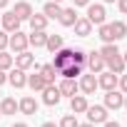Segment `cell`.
I'll return each instance as SVG.
<instances>
[{
  "label": "cell",
  "instance_id": "cell-1",
  "mask_svg": "<svg viewBox=\"0 0 127 127\" xmlns=\"http://www.w3.org/2000/svg\"><path fill=\"white\" fill-rule=\"evenodd\" d=\"M85 112H87V120L92 125H102L107 120V107H102V105H87Z\"/></svg>",
  "mask_w": 127,
  "mask_h": 127
},
{
  "label": "cell",
  "instance_id": "cell-2",
  "mask_svg": "<svg viewBox=\"0 0 127 127\" xmlns=\"http://www.w3.org/2000/svg\"><path fill=\"white\" fill-rule=\"evenodd\" d=\"M8 45H10V50H13V52H23V50L28 47V35H25V32H20V30H15V32H10Z\"/></svg>",
  "mask_w": 127,
  "mask_h": 127
},
{
  "label": "cell",
  "instance_id": "cell-3",
  "mask_svg": "<svg viewBox=\"0 0 127 127\" xmlns=\"http://www.w3.org/2000/svg\"><path fill=\"white\" fill-rule=\"evenodd\" d=\"M72 62V50H67V47H60L57 52H55V60H52V65H55V70L60 72L65 65H70Z\"/></svg>",
  "mask_w": 127,
  "mask_h": 127
},
{
  "label": "cell",
  "instance_id": "cell-4",
  "mask_svg": "<svg viewBox=\"0 0 127 127\" xmlns=\"http://www.w3.org/2000/svg\"><path fill=\"white\" fill-rule=\"evenodd\" d=\"M122 105H125V95L117 92V90H107V95H105V107H107V110H120Z\"/></svg>",
  "mask_w": 127,
  "mask_h": 127
},
{
  "label": "cell",
  "instance_id": "cell-5",
  "mask_svg": "<svg viewBox=\"0 0 127 127\" xmlns=\"http://www.w3.org/2000/svg\"><path fill=\"white\" fill-rule=\"evenodd\" d=\"M105 5H87V20L92 25H102L105 23Z\"/></svg>",
  "mask_w": 127,
  "mask_h": 127
},
{
  "label": "cell",
  "instance_id": "cell-6",
  "mask_svg": "<svg viewBox=\"0 0 127 127\" xmlns=\"http://www.w3.org/2000/svg\"><path fill=\"white\" fill-rule=\"evenodd\" d=\"M85 62H87V67H90V72H92V75H97V72H102V70H105V57H102L100 52H90Z\"/></svg>",
  "mask_w": 127,
  "mask_h": 127
},
{
  "label": "cell",
  "instance_id": "cell-7",
  "mask_svg": "<svg viewBox=\"0 0 127 127\" xmlns=\"http://www.w3.org/2000/svg\"><path fill=\"white\" fill-rule=\"evenodd\" d=\"M20 23H23V20H20L13 10H10V13H5V15H3V20H0V25L5 28V32H15V30H20Z\"/></svg>",
  "mask_w": 127,
  "mask_h": 127
},
{
  "label": "cell",
  "instance_id": "cell-8",
  "mask_svg": "<svg viewBox=\"0 0 127 127\" xmlns=\"http://www.w3.org/2000/svg\"><path fill=\"white\" fill-rule=\"evenodd\" d=\"M117 80H120V77L107 70V72H102V75L97 77V87H102L105 92H107V90H115V87H117Z\"/></svg>",
  "mask_w": 127,
  "mask_h": 127
},
{
  "label": "cell",
  "instance_id": "cell-9",
  "mask_svg": "<svg viewBox=\"0 0 127 127\" xmlns=\"http://www.w3.org/2000/svg\"><path fill=\"white\" fill-rule=\"evenodd\" d=\"M42 100H45V105L55 107V105L62 100V95H60V87H55V85H47V87L42 90Z\"/></svg>",
  "mask_w": 127,
  "mask_h": 127
},
{
  "label": "cell",
  "instance_id": "cell-10",
  "mask_svg": "<svg viewBox=\"0 0 127 127\" xmlns=\"http://www.w3.org/2000/svg\"><path fill=\"white\" fill-rule=\"evenodd\" d=\"M15 65L20 67V70H28V67H35V55H30L28 50H23V52H15Z\"/></svg>",
  "mask_w": 127,
  "mask_h": 127
},
{
  "label": "cell",
  "instance_id": "cell-11",
  "mask_svg": "<svg viewBox=\"0 0 127 127\" xmlns=\"http://www.w3.org/2000/svg\"><path fill=\"white\" fill-rule=\"evenodd\" d=\"M72 28H75V35H77V37H87V35L92 32V23H90L87 18H77Z\"/></svg>",
  "mask_w": 127,
  "mask_h": 127
},
{
  "label": "cell",
  "instance_id": "cell-12",
  "mask_svg": "<svg viewBox=\"0 0 127 127\" xmlns=\"http://www.w3.org/2000/svg\"><path fill=\"white\" fill-rule=\"evenodd\" d=\"M105 67H107L110 72H115V75H122V70H125L127 65H125V60H122V55H115V57L105 60Z\"/></svg>",
  "mask_w": 127,
  "mask_h": 127
},
{
  "label": "cell",
  "instance_id": "cell-13",
  "mask_svg": "<svg viewBox=\"0 0 127 127\" xmlns=\"http://www.w3.org/2000/svg\"><path fill=\"white\" fill-rule=\"evenodd\" d=\"M8 80H10V85H13V87H18V90L28 85V77H25V70H20V67H15V70H13V72L8 75Z\"/></svg>",
  "mask_w": 127,
  "mask_h": 127
},
{
  "label": "cell",
  "instance_id": "cell-14",
  "mask_svg": "<svg viewBox=\"0 0 127 127\" xmlns=\"http://www.w3.org/2000/svg\"><path fill=\"white\" fill-rule=\"evenodd\" d=\"M85 95H92L95 90H97V77L95 75H82V80H80V85H77Z\"/></svg>",
  "mask_w": 127,
  "mask_h": 127
},
{
  "label": "cell",
  "instance_id": "cell-15",
  "mask_svg": "<svg viewBox=\"0 0 127 127\" xmlns=\"http://www.w3.org/2000/svg\"><path fill=\"white\" fill-rule=\"evenodd\" d=\"M18 110H20L23 115H35V112H37V102H35V97H30V95L23 97V100L18 102Z\"/></svg>",
  "mask_w": 127,
  "mask_h": 127
},
{
  "label": "cell",
  "instance_id": "cell-16",
  "mask_svg": "<svg viewBox=\"0 0 127 127\" xmlns=\"http://www.w3.org/2000/svg\"><path fill=\"white\" fill-rule=\"evenodd\" d=\"M45 40H47L45 30H32L28 35V45H32V47H45Z\"/></svg>",
  "mask_w": 127,
  "mask_h": 127
},
{
  "label": "cell",
  "instance_id": "cell-17",
  "mask_svg": "<svg viewBox=\"0 0 127 127\" xmlns=\"http://www.w3.org/2000/svg\"><path fill=\"white\" fill-rule=\"evenodd\" d=\"M62 25H65V28H72L75 25V20H77V13H75V8H65V10H62L60 13V18H57Z\"/></svg>",
  "mask_w": 127,
  "mask_h": 127
},
{
  "label": "cell",
  "instance_id": "cell-18",
  "mask_svg": "<svg viewBox=\"0 0 127 127\" xmlns=\"http://www.w3.org/2000/svg\"><path fill=\"white\" fill-rule=\"evenodd\" d=\"M57 87H60V95H67V97L77 95V82H75V80H70V77H65Z\"/></svg>",
  "mask_w": 127,
  "mask_h": 127
},
{
  "label": "cell",
  "instance_id": "cell-19",
  "mask_svg": "<svg viewBox=\"0 0 127 127\" xmlns=\"http://www.w3.org/2000/svg\"><path fill=\"white\" fill-rule=\"evenodd\" d=\"M13 13H15L20 20H30V15H32V5H30V3H15Z\"/></svg>",
  "mask_w": 127,
  "mask_h": 127
},
{
  "label": "cell",
  "instance_id": "cell-20",
  "mask_svg": "<svg viewBox=\"0 0 127 127\" xmlns=\"http://www.w3.org/2000/svg\"><path fill=\"white\" fill-rule=\"evenodd\" d=\"M70 107H72L75 115L85 112V110H87V100H85V95H72V97H70Z\"/></svg>",
  "mask_w": 127,
  "mask_h": 127
},
{
  "label": "cell",
  "instance_id": "cell-21",
  "mask_svg": "<svg viewBox=\"0 0 127 127\" xmlns=\"http://www.w3.org/2000/svg\"><path fill=\"white\" fill-rule=\"evenodd\" d=\"M60 13H62V8H60V3H52V0H50V3L42 8V15L47 18V20H55V18H60Z\"/></svg>",
  "mask_w": 127,
  "mask_h": 127
},
{
  "label": "cell",
  "instance_id": "cell-22",
  "mask_svg": "<svg viewBox=\"0 0 127 127\" xmlns=\"http://www.w3.org/2000/svg\"><path fill=\"white\" fill-rule=\"evenodd\" d=\"M60 75L62 77H70V80H75L77 75H82V65H75V62H70V65H65L60 70Z\"/></svg>",
  "mask_w": 127,
  "mask_h": 127
},
{
  "label": "cell",
  "instance_id": "cell-23",
  "mask_svg": "<svg viewBox=\"0 0 127 127\" xmlns=\"http://www.w3.org/2000/svg\"><path fill=\"white\" fill-rule=\"evenodd\" d=\"M62 45H65V40H62V35H47V40H45V47L50 50V52H57Z\"/></svg>",
  "mask_w": 127,
  "mask_h": 127
},
{
  "label": "cell",
  "instance_id": "cell-24",
  "mask_svg": "<svg viewBox=\"0 0 127 127\" xmlns=\"http://www.w3.org/2000/svg\"><path fill=\"white\" fill-rule=\"evenodd\" d=\"M28 85H30L32 90H45V87H47V82H45V77L40 75V70H37L35 75H30V77H28Z\"/></svg>",
  "mask_w": 127,
  "mask_h": 127
},
{
  "label": "cell",
  "instance_id": "cell-25",
  "mask_svg": "<svg viewBox=\"0 0 127 127\" xmlns=\"http://www.w3.org/2000/svg\"><path fill=\"white\" fill-rule=\"evenodd\" d=\"M0 112H3V115H15L18 112V102L13 97H5L3 102H0Z\"/></svg>",
  "mask_w": 127,
  "mask_h": 127
},
{
  "label": "cell",
  "instance_id": "cell-26",
  "mask_svg": "<svg viewBox=\"0 0 127 127\" xmlns=\"http://www.w3.org/2000/svg\"><path fill=\"white\" fill-rule=\"evenodd\" d=\"M55 72H57V70H55L52 62H50V65H42V67H40V75L45 77V82H47V85H52V82H55Z\"/></svg>",
  "mask_w": 127,
  "mask_h": 127
},
{
  "label": "cell",
  "instance_id": "cell-27",
  "mask_svg": "<svg viewBox=\"0 0 127 127\" xmlns=\"http://www.w3.org/2000/svg\"><path fill=\"white\" fill-rule=\"evenodd\" d=\"M30 28H32V30H45V28H47V18L32 13V15H30Z\"/></svg>",
  "mask_w": 127,
  "mask_h": 127
},
{
  "label": "cell",
  "instance_id": "cell-28",
  "mask_svg": "<svg viewBox=\"0 0 127 127\" xmlns=\"http://www.w3.org/2000/svg\"><path fill=\"white\" fill-rule=\"evenodd\" d=\"M110 28H112V35H115V40H122V37H125V32H127V25H125L122 20H115V23H110Z\"/></svg>",
  "mask_w": 127,
  "mask_h": 127
},
{
  "label": "cell",
  "instance_id": "cell-29",
  "mask_svg": "<svg viewBox=\"0 0 127 127\" xmlns=\"http://www.w3.org/2000/svg\"><path fill=\"white\" fill-rule=\"evenodd\" d=\"M100 55H102L105 60H110V57L120 55V50H117V45H115V42H105V45H102V50H100Z\"/></svg>",
  "mask_w": 127,
  "mask_h": 127
},
{
  "label": "cell",
  "instance_id": "cell-30",
  "mask_svg": "<svg viewBox=\"0 0 127 127\" xmlns=\"http://www.w3.org/2000/svg\"><path fill=\"white\" fill-rule=\"evenodd\" d=\"M100 40H102V42H115V35H112V28H110L107 23H102V25H100Z\"/></svg>",
  "mask_w": 127,
  "mask_h": 127
},
{
  "label": "cell",
  "instance_id": "cell-31",
  "mask_svg": "<svg viewBox=\"0 0 127 127\" xmlns=\"http://www.w3.org/2000/svg\"><path fill=\"white\" fill-rule=\"evenodd\" d=\"M13 55H8L5 50H0V70H8V67H13Z\"/></svg>",
  "mask_w": 127,
  "mask_h": 127
},
{
  "label": "cell",
  "instance_id": "cell-32",
  "mask_svg": "<svg viewBox=\"0 0 127 127\" xmlns=\"http://www.w3.org/2000/svg\"><path fill=\"white\" fill-rule=\"evenodd\" d=\"M77 125H80V122H77L75 115H65V117L60 120V127H77Z\"/></svg>",
  "mask_w": 127,
  "mask_h": 127
},
{
  "label": "cell",
  "instance_id": "cell-33",
  "mask_svg": "<svg viewBox=\"0 0 127 127\" xmlns=\"http://www.w3.org/2000/svg\"><path fill=\"white\" fill-rule=\"evenodd\" d=\"M85 60H87V55L82 50H72V62H75V65H82Z\"/></svg>",
  "mask_w": 127,
  "mask_h": 127
},
{
  "label": "cell",
  "instance_id": "cell-34",
  "mask_svg": "<svg viewBox=\"0 0 127 127\" xmlns=\"http://www.w3.org/2000/svg\"><path fill=\"white\" fill-rule=\"evenodd\" d=\"M8 40H10L8 32H0V50H5V47H8Z\"/></svg>",
  "mask_w": 127,
  "mask_h": 127
},
{
  "label": "cell",
  "instance_id": "cell-35",
  "mask_svg": "<svg viewBox=\"0 0 127 127\" xmlns=\"http://www.w3.org/2000/svg\"><path fill=\"white\" fill-rule=\"evenodd\" d=\"M117 85L122 87V92H127V75H122V77L117 80Z\"/></svg>",
  "mask_w": 127,
  "mask_h": 127
},
{
  "label": "cell",
  "instance_id": "cell-36",
  "mask_svg": "<svg viewBox=\"0 0 127 127\" xmlns=\"http://www.w3.org/2000/svg\"><path fill=\"white\" fill-rule=\"evenodd\" d=\"M117 5H120V10L127 15V0H117Z\"/></svg>",
  "mask_w": 127,
  "mask_h": 127
},
{
  "label": "cell",
  "instance_id": "cell-37",
  "mask_svg": "<svg viewBox=\"0 0 127 127\" xmlns=\"http://www.w3.org/2000/svg\"><path fill=\"white\" fill-rule=\"evenodd\" d=\"M102 125H105V127H120V125H117V122H110V120H105V122H102Z\"/></svg>",
  "mask_w": 127,
  "mask_h": 127
},
{
  "label": "cell",
  "instance_id": "cell-38",
  "mask_svg": "<svg viewBox=\"0 0 127 127\" xmlns=\"http://www.w3.org/2000/svg\"><path fill=\"white\" fill-rule=\"evenodd\" d=\"M77 5H90V0H75V8Z\"/></svg>",
  "mask_w": 127,
  "mask_h": 127
},
{
  "label": "cell",
  "instance_id": "cell-39",
  "mask_svg": "<svg viewBox=\"0 0 127 127\" xmlns=\"http://www.w3.org/2000/svg\"><path fill=\"white\" fill-rule=\"evenodd\" d=\"M5 80H8V75H5V70H0V85H3Z\"/></svg>",
  "mask_w": 127,
  "mask_h": 127
},
{
  "label": "cell",
  "instance_id": "cell-40",
  "mask_svg": "<svg viewBox=\"0 0 127 127\" xmlns=\"http://www.w3.org/2000/svg\"><path fill=\"white\" fill-rule=\"evenodd\" d=\"M42 127H60V125H55V122H45Z\"/></svg>",
  "mask_w": 127,
  "mask_h": 127
},
{
  "label": "cell",
  "instance_id": "cell-41",
  "mask_svg": "<svg viewBox=\"0 0 127 127\" xmlns=\"http://www.w3.org/2000/svg\"><path fill=\"white\" fill-rule=\"evenodd\" d=\"M13 127H28V125H25V122H15Z\"/></svg>",
  "mask_w": 127,
  "mask_h": 127
},
{
  "label": "cell",
  "instance_id": "cell-42",
  "mask_svg": "<svg viewBox=\"0 0 127 127\" xmlns=\"http://www.w3.org/2000/svg\"><path fill=\"white\" fill-rule=\"evenodd\" d=\"M77 127H95V125H92V122H87V125H77Z\"/></svg>",
  "mask_w": 127,
  "mask_h": 127
},
{
  "label": "cell",
  "instance_id": "cell-43",
  "mask_svg": "<svg viewBox=\"0 0 127 127\" xmlns=\"http://www.w3.org/2000/svg\"><path fill=\"white\" fill-rule=\"evenodd\" d=\"M8 5V0H0V8H5Z\"/></svg>",
  "mask_w": 127,
  "mask_h": 127
},
{
  "label": "cell",
  "instance_id": "cell-44",
  "mask_svg": "<svg viewBox=\"0 0 127 127\" xmlns=\"http://www.w3.org/2000/svg\"><path fill=\"white\" fill-rule=\"evenodd\" d=\"M122 60H125V65H127V52H125V55H122Z\"/></svg>",
  "mask_w": 127,
  "mask_h": 127
},
{
  "label": "cell",
  "instance_id": "cell-45",
  "mask_svg": "<svg viewBox=\"0 0 127 127\" xmlns=\"http://www.w3.org/2000/svg\"><path fill=\"white\" fill-rule=\"evenodd\" d=\"M122 107H127V92H125V105H122Z\"/></svg>",
  "mask_w": 127,
  "mask_h": 127
},
{
  "label": "cell",
  "instance_id": "cell-46",
  "mask_svg": "<svg viewBox=\"0 0 127 127\" xmlns=\"http://www.w3.org/2000/svg\"><path fill=\"white\" fill-rule=\"evenodd\" d=\"M52 3H62V0H52Z\"/></svg>",
  "mask_w": 127,
  "mask_h": 127
},
{
  "label": "cell",
  "instance_id": "cell-47",
  "mask_svg": "<svg viewBox=\"0 0 127 127\" xmlns=\"http://www.w3.org/2000/svg\"><path fill=\"white\" fill-rule=\"evenodd\" d=\"M105 3H115V0H105Z\"/></svg>",
  "mask_w": 127,
  "mask_h": 127
},
{
  "label": "cell",
  "instance_id": "cell-48",
  "mask_svg": "<svg viewBox=\"0 0 127 127\" xmlns=\"http://www.w3.org/2000/svg\"><path fill=\"white\" fill-rule=\"evenodd\" d=\"M0 117H3V112H0Z\"/></svg>",
  "mask_w": 127,
  "mask_h": 127
},
{
  "label": "cell",
  "instance_id": "cell-49",
  "mask_svg": "<svg viewBox=\"0 0 127 127\" xmlns=\"http://www.w3.org/2000/svg\"><path fill=\"white\" fill-rule=\"evenodd\" d=\"M0 20H3V15H0Z\"/></svg>",
  "mask_w": 127,
  "mask_h": 127
}]
</instances>
